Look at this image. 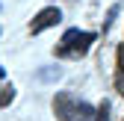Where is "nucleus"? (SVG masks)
I'll use <instances>...</instances> for the list:
<instances>
[{"mask_svg": "<svg viewBox=\"0 0 124 121\" xmlns=\"http://www.w3.org/2000/svg\"><path fill=\"white\" fill-rule=\"evenodd\" d=\"M95 121H109V103H101V106H98V112H95Z\"/></svg>", "mask_w": 124, "mask_h": 121, "instance_id": "nucleus-5", "label": "nucleus"}, {"mask_svg": "<svg viewBox=\"0 0 124 121\" xmlns=\"http://www.w3.org/2000/svg\"><path fill=\"white\" fill-rule=\"evenodd\" d=\"M15 100V89L12 86H0V106H9Z\"/></svg>", "mask_w": 124, "mask_h": 121, "instance_id": "nucleus-4", "label": "nucleus"}, {"mask_svg": "<svg viewBox=\"0 0 124 121\" xmlns=\"http://www.w3.org/2000/svg\"><path fill=\"white\" fill-rule=\"evenodd\" d=\"M53 112H56L59 121H95L98 109H92L86 100H77L74 95L62 92V95L53 98Z\"/></svg>", "mask_w": 124, "mask_h": 121, "instance_id": "nucleus-1", "label": "nucleus"}, {"mask_svg": "<svg viewBox=\"0 0 124 121\" xmlns=\"http://www.w3.org/2000/svg\"><path fill=\"white\" fill-rule=\"evenodd\" d=\"M92 41H95V33H86V30H65V36L56 44V56L62 59H80L89 53Z\"/></svg>", "mask_w": 124, "mask_h": 121, "instance_id": "nucleus-2", "label": "nucleus"}, {"mask_svg": "<svg viewBox=\"0 0 124 121\" xmlns=\"http://www.w3.org/2000/svg\"><path fill=\"white\" fill-rule=\"evenodd\" d=\"M62 21V12L56 9V6H47V9H41L39 15H36V18H33V24H30V33H44V30H47V27H56Z\"/></svg>", "mask_w": 124, "mask_h": 121, "instance_id": "nucleus-3", "label": "nucleus"}, {"mask_svg": "<svg viewBox=\"0 0 124 121\" xmlns=\"http://www.w3.org/2000/svg\"><path fill=\"white\" fill-rule=\"evenodd\" d=\"M0 77H3V68H0Z\"/></svg>", "mask_w": 124, "mask_h": 121, "instance_id": "nucleus-8", "label": "nucleus"}, {"mask_svg": "<svg viewBox=\"0 0 124 121\" xmlns=\"http://www.w3.org/2000/svg\"><path fill=\"white\" fill-rule=\"evenodd\" d=\"M118 68L124 71V44H118Z\"/></svg>", "mask_w": 124, "mask_h": 121, "instance_id": "nucleus-7", "label": "nucleus"}, {"mask_svg": "<svg viewBox=\"0 0 124 121\" xmlns=\"http://www.w3.org/2000/svg\"><path fill=\"white\" fill-rule=\"evenodd\" d=\"M115 89H118V92L124 95V71H121V74H118V77H115Z\"/></svg>", "mask_w": 124, "mask_h": 121, "instance_id": "nucleus-6", "label": "nucleus"}]
</instances>
